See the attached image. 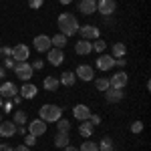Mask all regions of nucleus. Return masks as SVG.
Listing matches in <instances>:
<instances>
[{
	"instance_id": "obj_2",
	"label": "nucleus",
	"mask_w": 151,
	"mask_h": 151,
	"mask_svg": "<svg viewBox=\"0 0 151 151\" xmlns=\"http://www.w3.org/2000/svg\"><path fill=\"white\" fill-rule=\"evenodd\" d=\"M63 117V109L58 105H52V103H47L38 109V119H42L45 123H57L58 119Z\"/></svg>"
},
{
	"instance_id": "obj_6",
	"label": "nucleus",
	"mask_w": 151,
	"mask_h": 151,
	"mask_svg": "<svg viewBox=\"0 0 151 151\" xmlns=\"http://www.w3.org/2000/svg\"><path fill=\"white\" fill-rule=\"evenodd\" d=\"M48 125L42 121V119H35V121H30L28 123V133L30 135H35V137H40V135H45L47 133Z\"/></svg>"
},
{
	"instance_id": "obj_51",
	"label": "nucleus",
	"mask_w": 151,
	"mask_h": 151,
	"mask_svg": "<svg viewBox=\"0 0 151 151\" xmlns=\"http://www.w3.org/2000/svg\"><path fill=\"white\" fill-rule=\"evenodd\" d=\"M99 151H103V149H99Z\"/></svg>"
},
{
	"instance_id": "obj_8",
	"label": "nucleus",
	"mask_w": 151,
	"mask_h": 151,
	"mask_svg": "<svg viewBox=\"0 0 151 151\" xmlns=\"http://www.w3.org/2000/svg\"><path fill=\"white\" fill-rule=\"evenodd\" d=\"M79 35H81V38H85V40H95V38L101 36V30H99L97 26L85 24V26H79Z\"/></svg>"
},
{
	"instance_id": "obj_48",
	"label": "nucleus",
	"mask_w": 151,
	"mask_h": 151,
	"mask_svg": "<svg viewBox=\"0 0 151 151\" xmlns=\"http://www.w3.org/2000/svg\"><path fill=\"white\" fill-rule=\"evenodd\" d=\"M2 103H4V101H2V97H0V109H2Z\"/></svg>"
},
{
	"instance_id": "obj_26",
	"label": "nucleus",
	"mask_w": 151,
	"mask_h": 151,
	"mask_svg": "<svg viewBox=\"0 0 151 151\" xmlns=\"http://www.w3.org/2000/svg\"><path fill=\"white\" fill-rule=\"evenodd\" d=\"M26 119H28V115H26V111H22V109L14 111V115H12V121L16 125H26Z\"/></svg>"
},
{
	"instance_id": "obj_1",
	"label": "nucleus",
	"mask_w": 151,
	"mask_h": 151,
	"mask_svg": "<svg viewBox=\"0 0 151 151\" xmlns=\"http://www.w3.org/2000/svg\"><path fill=\"white\" fill-rule=\"evenodd\" d=\"M57 24H58V32H63L65 36H73L75 32H79V26H81L73 12H63L58 16Z\"/></svg>"
},
{
	"instance_id": "obj_12",
	"label": "nucleus",
	"mask_w": 151,
	"mask_h": 151,
	"mask_svg": "<svg viewBox=\"0 0 151 151\" xmlns=\"http://www.w3.org/2000/svg\"><path fill=\"white\" fill-rule=\"evenodd\" d=\"M77 77H79L81 81H85V83L93 81V79H95L93 67H91V65H79V67H77Z\"/></svg>"
},
{
	"instance_id": "obj_28",
	"label": "nucleus",
	"mask_w": 151,
	"mask_h": 151,
	"mask_svg": "<svg viewBox=\"0 0 151 151\" xmlns=\"http://www.w3.org/2000/svg\"><path fill=\"white\" fill-rule=\"evenodd\" d=\"M57 129H58V131H63V133H69V131H70V121L60 117V119L57 121Z\"/></svg>"
},
{
	"instance_id": "obj_42",
	"label": "nucleus",
	"mask_w": 151,
	"mask_h": 151,
	"mask_svg": "<svg viewBox=\"0 0 151 151\" xmlns=\"http://www.w3.org/2000/svg\"><path fill=\"white\" fill-rule=\"evenodd\" d=\"M16 133H20V135H26V127H24V125H16Z\"/></svg>"
},
{
	"instance_id": "obj_49",
	"label": "nucleus",
	"mask_w": 151,
	"mask_h": 151,
	"mask_svg": "<svg viewBox=\"0 0 151 151\" xmlns=\"http://www.w3.org/2000/svg\"><path fill=\"white\" fill-rule=\"evenodd\" d=\"M0 123H2V113H0Z\"/></svg>"
},
{
	"instance_id": "obj_38",
	"label": "nucleus",
	"mask_w": 151,
	"mask_h": 151,
	"mask_svg": "<svg viewBox=\"0 0 151 151\" xmlns=\"http://www.w3.org/2000/svg\"><path fill=\"white\" fill-rule=\"evenodd\" d=\"M30 67H32V70H40L42 67H45V60H42V58H40V60H35Z\"/></svg>"
},
{
	"instance_id": "obj_16",
	"label": "nucleus",
	"mask_w": 151,
	"mask_h": 151,
	"mask_svg": "<svg viewBox=\"0 0 151 151\" xmlns=\"http://www.w3.org/2000/svg\"><path fill=\"white\" fill-rule=\"evenodd\" d=\"M0 135L2 137H14L16 135V123L14 121H2L0 123Z\"/></svg>"
},
{
	"instance_id": "obj_44",
	"label": "nucleus",
	"mask_w": 151,
	"mask_h": 151,
	"mask_svg": "<svg viewBox=\"0 0 151 151\" xmlns=\"http://www.w3.org/2000/svg\"><path fill=\"white\" fill-rule=\"evenodd\" d=\"M20 101H22V97H20V95H14V97H12V103H14V105H18Z\"/></svg>"
},
{
	"instance_id": "obj_23",
	"label": "nucleus",
	"mask_w": 151,
	"mask_h": 151,
	"mask_svg": "<svg viewBox=\"0 0 151 151\" xmlns=\"http://www.w3.org/2000/svg\"><path fill=\"white\" fill-rule=\"evenodd\" d=\"M127 55V47L123 45V42H115L113 47H111V57L113 58H123Z\"/></svg>"
},
{
	"instance_id": "obj_19",
	"label": "nucleus",
	"mask_w": 151,
	"mask_h": 151,
	"mask_svg": "<svg viewBox=\"0 0 151 151\" xmlns=\"http://www.w3.org/2000/svg\"><path fill=\"white\" fill-rule=\"evenodd\" d=\"M79 12L85 14V16L97 12V2L95 0H79Z\"/></svg>"
},
{
	"instance_id": "obj_24",
	"label": "nucleus",
	"mask_w": 151,
	"mask_h": 151,
	"mask_svg": "<svg viewBox=\"0 0 151 151\" xmlns=\"http://www.w3.org/2000/svg\"><path fill=\"white\" fill-rule=\"evenodd\" d=\"M58 77H47L45 81H42V87H45V91H48V93H55L58 89Z\"/></svg>"
},
{
	"instance_id": "obj_35",
	"label": "nucleus",
	"mask_w": 151,
	"mask_h": 151,
	"mask_svg": "<svg viewBox=\"0 0 151 151\" xmlns=\"http://www.w3.org/2000/svg\"><path fill=\"white\" fill-rule=\"evenodd\" d=\"M12 57V48L10 47H0V58H6Z\"/></svg>"
},
{
	"instance_id": "obj_32",
	"label": "nucleus",
	"mask_w": 151,
	"mask_h": 151,
	"mask_svg": "<svg viewBox=\"0 0 151 151\" xmlns=\"http://www.w3.org/2000/svg\"><path fill=\"white\" fill-rule=\"evenodd\" d=\"M24 145H26V147L36 145V137H35V135H30V133H28V135H24Z\"/></svg>"
},
{
	"instance_id": "obj_15",
	"label": "nucleus",
	"mask_w": 151,
	"mask_h": 151,
	"mask_svg": "<svg viewBox=\"0 0 151 151\" xmlns=\"http://www.w3.org/2000/svg\"><path fill=\"white\" fill-rule=\"evenodd\" d=\"M18 93H20V97H22V99H35L36 93H38V87L28 81V83H24L22 87H20V91H18Z\"/></svg>"
},
{
	"instance_id": "obj_5",
	"label": "nucleus",
	"mask_w": 151,
	"mask_h": 151,
	"mask_svg": "<svg viewBox=\"0 0 151 151\" xmlns=\"http://www.w3.org/2000/svg\"><path fill=\"white\" fill-rule=\"evenodd\" d=\"M32 47H35V50H38V52H48V50L52 48V45H50V36H47V35L35 36Z\"/></svg>"
},
{
	"instance_id": "obj_30",
	"label": "nucleus",
	"mask_w": 151,
	"mask_h": 151,
	"mask_svg": "<svg viewBox=\"0 0 151 151\" xmlns=\"http://www.w3.org/2000/svg\"><path fill=\"white\" fill-rule=\"evenodd\" d=\"M81 151H99V145L95 141H83V145L79 147Z\"/></svg>"
},
{
	"instance_id": "obj_45",
	"label": "nucleus",
	"mask_w": 151,
	"mask_h": 151,
	"mask_svg": "<svg viewBox=\"0 0 151 151\" xmlns=\"http://www.w3.org/2000/svg\"><path fill=\"white\" fill-rule=\"evenodd\" d=\"M65 151H81V149H79V147H73V145H67Z\"/></svg>"
},
{
	"instance_id": "obj_10",
	"label": "nucleus",
	"mask_w": 151,
	"mask_h": 151,
	"mask_svg": "<svg viewBox=\"0 0 151 151\" xmlns=\"http://www.w3.org/2000/svg\"><path fill=\"white\" fill-rule=\"evenodd\" d=\"M28 57H30V48L26 45H16L12 48V58L16 63H24V60H28Z\"/></svg>"
},
{
	"instance_id": "obj_22",
	"label": "nucleus",
	"mask_w": 151,
	"mask_h": 151,
	"mask_svg": "<svg viewBox=\"0 0 151 151\" xmlns=\"http://www.w3.org/2000/svg\"><path fill=\"white\" fill-rule=\"evenodd\" d=\"M67 40H69V36H65L63 32H57L55 36H50V45L55 48H65L67 47Z\"/></svg>"
},
{
	"instance_id": "obj_4",
	"label": "nucleus",
	"mask_w": 151,
	"mask_h": 151,
	"mask_svg": "<svg viewBox=\"0 0 151 151\" xmlns=\"http://www.w3.org/2000/svg\"><path fill=\"white\" fill-rule=\"evenodd\" d=\"M127 83H129V75L125 70H119V73H115L109 79V87H113V89H125Z\"/></svg>"
},
{
	"instance_id": "obj_47",
	"label": "nucleus",
	"mask_w": 151,
	"mask_h": 151,
	"mask_svg": "<svg viewBox=\"0 0 151 151\" xmlns=\"http://www.w3.org/2000/svg\"><path fill=\"white\" fill-rule=\"evenodd\" d=\"M58 2H60L63 6H67V4H70V2H73V0H58Z\"/></svg>"
},
{
	"instance_id": "obj_33",
	"label": "nucleus",
	"mask_w": 151,
	"mask_h": 151,
	"mask_svg": "<svg viewBox=\"0 0 151 151\" xmlns=\"http://www.w3.org/2000/svg\"><path fill=\"white\" fill-rule=\"evenodd\" d=\"M143 131V123L141 121H133L131 123V133H141Z\"/></svg>"
},
{
	"instance_id": "obj_18",
	"label": "nucleus",
	"mask_w": 151,
	"mask_h": 151,
	"mask_svg": "<svg viewBox=\"0 0 151 151\" xmlns=\"http://www.w3.org/2000/svg\"><path fill=\"white\" fill-rule=\"evenodd\" d=\"M91 50H93V42H91V40H85V38H81V40L75 45V52H77L79 57L91 55Z\"/></svg>"
},
{
	"instance_id": "obj_27",
	"label": "nucleus",
	"mask_w": 151,
	"mask_h": 151,
	"mask_svg": "<svg viewBox=\"0 0 151 151\" xmlns=\"http://www.w3.org/2000/svg\"><path fill=\"white\" fill-rule=\"evenodd\" d=\"M95 87H97V91L105 93V91L109 89V79H107V77H99V79H95Z\"/></svg>"
},
{
	"instance_id": "obj_17",
	"label": "nucleus",
	"mask_w": 151,
	"mask_h": 151,
	"mask_svg": "<svg viewBox=\"0 0 151 151\" xmlns=\"http://www.w3.org/2000/svg\"><path fill=\"white\" fill-rule=\"evenodd\" d=\"M73 115H75V119H79V121H87L89 115H91V109H89L87 105L79 103V105L73 107Z\"/></svg>"
},
{
	"instance_id": "obj_34",
	"label": "nucleus",
	"mask_w": 151,
	"mask_h": 151,
	"mask_svg": "<svg viewBox=\"0 0 151 151\" xmlns=\"http://www.w3.org/2000/svg\"><path fill=\"white\" fill-rule=\"evenodd\" d=\"M14 65H16V60H14L12 57H6V58H4V63H2L4 69H14Z\"/></svg>"
},
{
	"instance_id": "obj_14",
	"label": "nucleus",
	"mask_w": 151,
	"mask_h": 151,
	"mask_svg": "<svg viewBox=\"0 0 151 151\" xmlns=\"http://www.w3.org/2000/svg\"><path fill=\"white\" fill-rule=\"evenodd\" d=\"M14 95H18V87L14 85V83H8V81H4L2 85H0V97L4 99H12Z\"/></svg>"
},
{
	"instance_id": "obj_25",
	"label": "nucleus",
	"mask_w": 151,
	"mask_h": 151,
	"mask_svg": "<svg viewBox=\"0 0 151 151\" xmlns=\"http://www.w3.org/2000/svg\"><path fill=\"white\" fill-rule=\"evenodd\" d=\"M69 133H63V131H57V135H55V145H57L58 149H65L67 145H69Z\"/></svg>"
},
{
	"instance_id": "obj_37",
	"label": "nucleus",
	"mask_w": 151,
	"mask_h": 151,
	"mask_svg": "<svg viewBox=\"0 0 151 151\" xmlns=\"http://www.w3.org/2000/svg\"><path fill=\"white\" fill-rule=\"evenodd\" d=\"M28 6H30L32 10H36V8L42 6V0H28Z\"/></svg>"
},
{
	"instance_id": "obj_3",
	"label": "nucleus",
	"mask_w": 151,
	"mask_h": 151,
	"mask_svg": "<svg viewBox=\"0 0 151 151\" xmlns=\"http://www.w3.org/2000/svg\"><path fill=\"white\" fill-rule=\"evenodd\" d=\"M32 67H30V63L28 60H24V63H16L14 65V75H16V79H20V81L28 83L32 79Z\"/></svg>"
},
{
	"instance_id": "obj_9",
	"label": "nucleus",
	"mask_w": 151,
	"mask_h": 151,
	"mask_svg": "<svg viewBox=\"0 0 151 151\" xmlns=\"http://www.w3.org/2000/svg\"><path fill=\"white\" fill-rule=\"evenodd\" d=\"M47 60L52 65V67H58V65H63L65 63V52H63V48H50L47 52Z\"/></svg>"
},
{
	"instance_id": "obj_52",
	"label": "nucleus",
	"mask_w": 151,
	"mask_h": 151,
	"mask_svg": "<svg viewBox=\"0 0 151 151\" xmlns=\"http://www.w3.org/2000/svg\"><path fill=\"white\" fill-rule=\"evenodd\" d=\"M95 2H97V0H95Z\"/></svg>"
},
{
	"instance_id": "obj_39",
	"label": "nucleus",
	"mask_w": 151,
	"mask_h": 151,
	"mask_svg": "<svg viewBox=\"0 0 151 151\" xmlns=\"http://www.w3.org/2000/svg\"><path fill=\"white\" fill-rule=\"evenodd\" d=\"M89 123H91V125H101V117L99 115H89Z\"/></svg>"
},
{
	"instance_id": "obj_20",
	"label": "nucleus",
	"mask_w": 151,
	"mask_h": 151,
	"mask_svg": "<svg viewBox=\"0 0 151 151\" xmlns=\"http://www.w3.org/2000/svg\"><path fill=\"white\" fill-rule=\"evenodd\" d=\"M93 133H95V125L89 123V119H87V121H81V125H79V135L85 137V139H91Z\"/></svg>"
},
{
	"instance_id": "obj_13",
	"label": "nucleus",
	"mask_w": 151,
	"mask_h": 151,
	"mask_svg": "<svg viewBox=\"0 0 151 151\" xmlns=\"http://www.w3.org/2000/svg\"><path fill=\"white\" fill-rule=\"evenodd\" d=\"M105 99H107V103H119V101L125 99V93H123V89H113V87H109V89L105 91Z\"/></svg>"
},
{
	"instance_id": "obj_11",
	"label": "nucleus",
	"mask_w": 151,
	"mask_h": 151,
	"mask_svg": "<svg viewBox=\"0 0 151 151\" xmlns=\"http://www.w3.org/2000/svg\"><path fill=\"white\" fill-rule=\"evenodd\" d=\"M95 67H97L99 70H105V73H107L109 69L115 67V58L111 57V55H99V57H97V63H95Z\"/></svg>"
},
{
	"instance_id": "obj_7",
	"label": "nucleus",
	"mask_w": 151,
	"mask_h": 151,
	"mask_svg": "<svg viewBox=\"0 0 151 151\" xmlns=\"http://www.w3.org/2000/svg\"><path fill=\"white\" fill-rule=\"evenodd\" d=\"M117 10L115 0H97V12H101L103 16H111Z\"/></svg>"
},
{
	"instance_id": "obj_36",
	"label": "nucleus",
	"mask_w": 151,
	"mask_h": 151,
	"mask_svg": "<svg viewBox=\"0 0 151 151\" xmlns=\"http://www.w3.org/2000/svg\"><path fill=\"white\" fill-rule=\"evenodd\" d=\"M12 109H14V103H12V101H6V103H2V111H4V113H10Z\"/></svg>"
},
{
	"instance_id": "obj_46",
	"label": "nucleus",
	"mask_w": 151,
	"mask_h": 151,
	"mask_svg": "<svg viewBox=\"0 0 151 151\" xmlns=\"http://www.w3.org/2000/svg\"><path fill=\"white\" fill-rule=\"evenodd\" d=\"M4 77H6V69H4V67H0V79H4Z\"/></svg>"
},
{
	"instance_id": "obj_40",
	"label": "nucleus",
	"mask_w": 151,
	"mask_h": 151,
	"mask_svg": "<svg viewBox=\"0 0 151 151\" xmlns=\"http://www.w3.org/2000/svg\"><path fill=\"white\" fill-rule=\"evenodd\" d=\"M125 65H127V60H125V57H123V58H115V67H121V69H123Z\"/></svg>"
},
{
	"instance_id": "obj_50",
	"label": "nucleus",
	"mask_w": 151,
	"mask_h": 151,
	"mask_svg": "<svg viewBox=\"0 0 151 151\" xmlns=\"http://www.w3.org/2000/svg\"><path fill=\"white\" fill-rule=\"evenodd\" d=\"M0 47H2V42H0Z\"/></svg>"
},
{
	"instance_id": "obj_21",
	"label": "nucleus",
	"mask_w": 151,
	"mask_h": 151,
	"mask_svg": "<svg viewBox=\"0 0 151 151\" xmlns=\"http://www.w3.org/2000/svg\"><path fill=\"white\" fill-rule=\"evenodd\" d=\"M75 81H77V75H75L73 70H65V73L58 77V83H60V85H65V87H73Z\"/></svg>"
},
{
	"instance_id": "obj_31",
	"label": "nucleus",
	"mask_w": 151,
	"mask_h": 151,
	"mask_svg": "<svg viewBox=\"0 0 151 151\" xmlns=\"http://www.w3.org/2000/svg\"><path fill=\"white\" fill-rule=\"evenodd\" d=\"M105 48H107V42H105L103 38H95L93 40V50H97V52H105Z\"/></svg>"
},
{
	"instance_id": "obj_43",
	"label": "nucleus",
	"mask_w": 151,
	"mask_h": 151,
	"mask_svg": "<svg viewBox=\"0 0 151 151\" xmlns=\"http://www.w3.org/2000/svg\"><path fill=\"white\" fill-rule=\"evenodd\" d=\"M14 151H30V147H26V145H18V147H14Z\"/></svg>"
},
{
	"instance_id": "obj_29",
	"label": "nucleus",
	"mask_w": 151,
	"mask_h": 151,
	"mask_svg": "<svg viewBox=\"0 0 151 151\" xmlns=\"http://www.w3.org/2000/svg\"><path fill=\"white\" fill-rule=\"evenodd\" d=\"M97 145H99V149H103V151H113V139L111 137H103L101 143H97Z\"/></svg>"
},
{
	"instance_id": "obj_41",
	"label": "nucleus",
	"mask_w": 151,
	"mask_h": 151,
	"mask_svg": "<svg viewBox=\"0 0 151 151\" xmlns=\"http://www.w3.org/2000/svg\"><path fill=\"white\" fill-rule=\"evenodd\" d=\"M0 151H14V147H10L8 143H2L0 145Z\"/></svg>"
}]
</instances>
